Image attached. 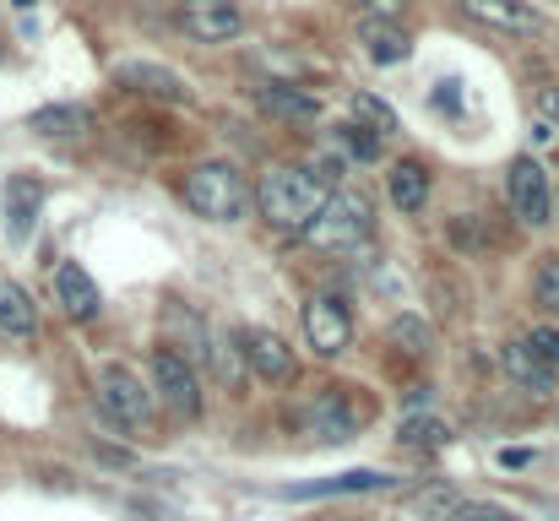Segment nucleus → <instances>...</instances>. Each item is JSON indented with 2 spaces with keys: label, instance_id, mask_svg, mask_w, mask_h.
<instances>
[{
  "label": "nucleus",
  "instance_id": "c85d7f7f",
  "mask_svg": "<svg viewBox=\"0 0 559 521\" xmlns=\"http://www.w3.org/2000/svg\"><path fill=\"white\" fill-rule=\"evenodd\" d=\"M451 521H511L506 506H489V500H462V511Z\"/></svg>",
  "mask_w": 559,
  "mask_h": 521
},
{
  "label": "nucleus",
  "instance_id": "dca6fc26",
  "mask_svg": "<svg viewBox=\"0 0 559 521\" xmlns=\"http://www.w3.org/2000/svg\"><path fill=\"white\" fill-rule=\"evenodd\" d=\"M359 44H365V55H370L374 66H402L413 55V38L396 22H385V16H365L359 22Z\"/></svg>",
  "mask_w": 559,
  "mask_h": 521
},
{
  "label": "nucleus",
  "instance_id": "f8f14e48",
  "mask_svg": "<svg viewBox=\"0 0 559 521\" xmlns=\"http://www.w3.org/2000/svg\"><path fill=\"white\" fill-rule=\"evenodd\" d=\"M38 212H44V185H38V174H11V179H5V239H11V245H27Z\"/></svg>",
  "mask_w": 559,
  "mask_h": 521
},
{
  "label": "nucleus",
  "instance_id": "c9c22d12",
  "mask_svg": "<svg viewBox=\"0 0 559 521\" xmlns=\"http://www.w3.org/2000/svg\"><path fill=\"white\" fill-rule=\"evenodd\" d=\"M511 521H522V517H511Z\"/></svg>",
  "mask_w": 559,
  "mask_h": 521
},
{
  "label": "nucleus",
  "instance_id": "6ab92c4d",
  "mask_svg": "<svg viewBox=\"0 0 559 521\" xmlns=\"http://www.w3.org/2000/svg\"><path fill=\"white\" fill-rule=\"evenodd\" d=\"M0 338H16V343L38 338V310H33L27 288H16V283H0Z\"/></svg>",
  "mask_w": 559,
  "mask_h": 521
},
{
  "label": "nucleus",
  "instance_id": "6e6552de",
  "mask_svg": "<svg viewBox=\"0 0 559 521\" xmlns=\"http://www.w3.org/2000/svg\"><path fill=\"white\" fill-rule=\"evenodd\" d=\"M305 338L310 347L321 353V358H337L348 338H354V310H348V299H337V294H316L310 305H305Z\"/></svg>",
  "mask_w": 559,
  "mask_h": 521
},
{
  "label": "nucleus",
  "instance_id": "ddd939ff",
  "mask_svg": "<svg viewBox=\"0 0 559 521\" xmlns=\"http://www.w3.org/2000/svg\"><path fill=\"white\" fill-rule=\"evenodd\" d=\"M385 489H402L396 473H374V467H354V473H337V478H321V484H294L283 489V500H326V495H385Z\"/></svg>",
  "mask_w": 559,
  "mask_h": 521
},
{
  "label": "nucleus",
  "instance_id": "0eeeda50",
  "mask_svg": "<svg viewBox=\"0 0 559 521\" xmlns=\"http://www.w3.org/2000/svg\"><path fill=\"white\" fill-rule=\"evenodd\" d=\"M506 201H511V212L527 223V228H549V217H555V190H549V174L538 158H516L511 169H506Z\"/></svg>",
  "mask_w": 559,
  "mask_h": 521
},
{
  "label": "nucleus",
  "instance_id": "473e14b6",
  "mask_svg": "<svg viewBox=\"0 0 559 521\" xmlns=\"http://www.w3.org/2000/svg\"><path fill=\"white\" fill-rule=\"evenodd\" d=\"M402 5H407V0H365V11H370V16H385V22H396Z\"/></svg>",
  "mask_w": 559,
  "mask_h": 521
},
{
  "label": "nucleus",
  "instance_id": "39448f33",
  "mask_svg": "<svg viewBox=\"0 0 559 521\" xmlns=\"http://www.w3.org/2000/svg\"><path fill=\"white\" fill-rule=\"evenodd\" d=\"M153 396L175 413V418H186V424H195L201 418V375L190 369V358L180 353V347L158 343L153 347Z\"/></svg>",
  "mask_w": 559,
  "mask_h": 521
},
{
  "label": "nucleus",
  "instance_id": "1a4fd4ad",
  "mask_svg": "<svg viewBox=\"0 0 559 521\" xmlns=\"http://www.w3.org/2000/svg\"><path fill=\"white\" fill-rule=\"evenodd\" d=\"M115 82L120 87H136L142 98H158V104H195L186 76L175 66H158V60H120L115 66Z\"/></svg>",
  "mask_w": 559,
  "mask_h": 521
},
{
  "label": "nucleus",
  "instance_id": "9d476101",
  "mask_svg": "<svg viewBox=\"0 0 559 521\" xmlns=\"http://www.w3.org/2000/svg\"><path fill=\"white\" fill-rule=\"evenodd\" d=\"M239 353H245V364H250L261 380H272V386L299 380V358H294V347L283 343L277 332H266V327H245V332H239Z\"/></svg>",
  "mask_w": 559,
  "mask_h": 521
},
{
  "label": "nucleus",
  "instance_id": "f03ea898",
  "mask_svg": "<svg viewBox=\"0 0 559 521\" xmlns=\"http://www.w3.org/2000/svg\"><path fill=\"white\" fill-rule=\"evenodd\" d=\"M180 196L195 217L206 223H239L250 212V185L234 164H195V169L180 179Z\"/></svg>",
  "mask_w": 559,
  "mask_h": 521
},
{
  "label": "nucleus",
  "instance_id": "c756f323",
  "mask_svg": "<svg viewBox=\"0 0 559 521\" xmlns=\"http://www.w3.org/2000/svg\"><path fill=\"white\" fill-rule=\"evenodd\" d=\"M310 174H316V179H321V185L332 190V185H337V179L348 174V158H343V153H321V158L310 164Z\"/></svg>",
  "mask_w": 559,
  "mask_h": 521
},
{
  "label": "nucleus",
  "instance_id": "5701e85b",
  "mask_svg": "<svg viewBox=\"0 0 559 521\" xmlns=\"http://www.w3.org/2000/svg\"><path fill=\"white\" fill-rule=\"evenodd\" d=\"M451 440H456V429L445 418H429L424 413V418H407L402 424V446H413V451H445Z\"/></svg>",
  "mask_w": 559,
  "mask_h": 521
},
{
  "label": "nucleus",
  "instance_id": "2f4dec72",
  "mask_svg": "<svg viewBox=\"0 0 559 521\" xmlns=\"http://www.w3.org/2000/svg\"><path fill=\"white\" fill-rule=\"evenodd\" d=\"M538 120L559 131V87H544V93H538Z\"/></svg>",
  "mask_w": 559,
  "mask_h": 521
},
{
  "label": "nucleus",
  "instance_id": "2eb2a0df",
  "mask_svg": "<svg viewBox=\"0 0 559 521\" xmlns=\"http://www.w3.org/2000/svg\"><path fill=\"white\" fill-rule=\"evenodd\" d=\"M462 11L489 27H506V33H549V22L527 0H462Z\"/></svg>",
  "mask_w": 559,
  "mask_h": 521
},
{
  "label": "nucleus",
  "instance_id": "aec40b11",
  "mask_svg": "<svg viewBox=\"0 0 559 521\" xmlns=\"http://www.w3.org/2000/svg\"><path fill=\"white\" fill-rule=\"evenodd\" d=\"M27 131H38V137H49V142L82 137V131H87V109H82V104H49V109H33Z\"/></svg>",
  "mask_w": 559,
  "mask_h": 521
},
{
  "label": "nucleus",
  "instance_id": "4468645a",
  "mask_svg": "<svg viewBox=\"0 0 559 521\" xmlns=\"http://www.w3.org/2000/svg\"><path fill=\"white\" fill-rule=\"evenodd\" d=\"M55 299H60V310L71 321H98V310H104V294H98V283L87 277L82 261H60L55 267Z\"/></svg>",
  "mask_w": 559,
  "mask_h": 521
},
{
  "label": "nucleus",
  "instance_id": "bb28decb",
  "mask_svg": "<svg viewBox=\"0 0 559 521\" xmlns=\"http://www.w3.org/2000/svg\"><path fill=\"white\" fill-rule=\"evenodd\" d=\"M527 353H533L544 369H559V327H533V332H527Z\"/></svg>",
  "mask_w": 559,
  "mask_h": 521
},
{
  "label": "nucleus",
  "instance_id": "f704fd0d",
  "mask_svg": "<svg viewBox=\"0 0 559 521\" xmlns=\"http://www.w3.org/2000/svg\"><path fill=\"white\" fill-rule=\"evenodd\" d=\"M11 5H22V11H27V5H33V0H11Z\"/></svg>",
  "mask_w": 559,
  "mask_h": 521
},
{
  "label": "nucleus",
  "instance_id": "a878e982",
  "mask_svg": "<svg viewBox=\"0 0 559 521\" xmlns=\"http://www.w3.org/2000/svg\"><path fill=\"white\" fill-rule=\"evenodd\" d=\"M391 343H402V353H424L429 347V327L418 316H396L391 321Z\"/></svg>",
  "mask_w": 559,
  "mask_h": 521
},
{
  "label": "nucleus",
  "instance_id": "423d86ee",
  "mask_svg": "<svg viewBox=\"0 0 559 521\" xmlns=\"http://www.w3.org/2000/svg\"><path fill=\"white\" fill-rule=\"evenodd\" d=\"M359 407L337 391V386H321L310 402H299V429L310 435V440H321V446H337V440H354L359 435Z\"/></svg>",
  "mask_w": 559,
  "mask_h": 521
},
{
  "label": "nucleus",
  "instance_id": "9b49d317",
  "mask_svg": "<svg viewBox=\"0 0 559 521\" xmlns=\"http://www.w3.org/2000/svg\"><path fill=\"white\" fill-rule=\"evenodd\" d=\"M180 27L195 44H228L245 33V11L234 0H180Z\"/></svg>",
  "mask_w": 559,
  "mask_h": 521
},
{
  "label": "nucleus",
  "instance_id": "20e7f679",
  "mask_svg": "<svg viewBox=\"0 0 559 521\" xmlns=\"http://www.w3.org/2000/svg\"><path fill=\"white\" fill-rule=\"evenodd\" d=\"M98 407H104L109 424H120V429H147L153 413H158V396L136 380L131 364H104V369H98Z\"/></svg>",
  "mask_w": 559,
  "mask_h": 521
},
{
  "label": "nucleus",
  "instance_id": "4be33fe9",
  "mask_svg": "<svg viewBox=\"0 0 559 521\" xmlns=\"http://www.w3.org/2000/svg\"><path fill=\"white\" fill-rule=\"evenodd\" d=\"M456 511H462V489H451V484H424L413 495V517L418 521H451Z\"/></svg>",
  "mask_w": 559,
  "mask_h": 521
},
{
  "label": "nucleus",
  "instance_id": "393cba45",
  "mask_svg": "<svg viewBox=\"0 0 559 521\" xmlns=\"http://www.w3.org/2000/svg\"><path fill=\"white\" fill-rule=\"evenodd\" d=\"M533 305L559 321V256H538V267H533Z\"/></svg>",
  "mask_w": 559,
  "mask_h": 521
},
{
  "label": "nucleus",
  "instance_id": "72a5a7b5",
  "mask_svg": "<svg viewBox=\"0 0 559 521\" xmlns=\"http://www.w3.org/2000/svg\"><path fill=\"white\" fill-rule=\"evenodd\" d=\"M533 451H500V467H527Z\"/></svg>",
  "mask_w": 559,
  "mask_h": 521
},
{
  "label": "nucleus",
  "instance_id": "7ed1b4c3",
  "mask_svg": "<svg viewBox=\"0 0 559 521\" xmlns=\"http://www.w3.org/2000/svg\"><path fill=\"white\" fill-rule=\"evenodd\" d=\"M370 234H374V212H370V196H359V190H332L326 206L316 212V223L305 228V239L316 250H332V256L359 250Z\"/></svg>",
  "mask_w": 559,
  "mask_h": 521
},
{
  "label": "nucleus",
  "instance_id": "a211bd4d",
  "mask_svg": "<svg viewBox=\"0 0 559 521\" xmlns=\"http://www.w3.org/2000/svg\"><path fill=\"white\" fill-rule=\"evenodd\" d=\"M255 104L272 109V115H283V120H299V126H316V120H321V104H316L310 93H299V87H283V82L255 87Z\"/></svg>",
  "mask_w": 559,
  "mask_h": 521
},
{
  "label": "nucleus",
  "instance_id": "f3484780",
  "mask_svg": "<svg viewBox=\"0 0 559 521\" xmlns=\"http://www.w3.org/2000/svg\"><path fill=\"white\" fill-rule=\"evenodd\" d=\"M385 196H391V206H396V212L418 217V212H424V201H429V174H424V164H413V158L391 164V174H385Z\"/></svg>",
  "mask_w": 559,
  "mask_h": 521
},
{
  "label": "nucleus",
  "instance_id": "b1692460",
  "mask_svg": "<svg viewBox=\"0 0 559 521\" xmlns=\"http://www.w3.org/2000/svg\"><path fill=\"white\" fill-rule=\"evenodd\" d=\"M445 239H451L456 256H484V250H489V228H484V217H473V212H456V217L445 223Z\"/></svg>",
  "mask_w": 559,
  "mask_h": 521
},
{
  "label": "nucleus",
  "instance_id": "412c9836",
  "mask_svg": "<svg viewBox=\"0 0 559 521\" xmlns=\"http://www.w3.org/2000/svg\"><path fill=\"white\" fill-rule=\"evenodd\" d=\"M500 364L533 391V396H555V369H544L533 353H527V343H506V353H500Z\"/></svg>",
  "mask_w": 559,
  "mask_h": 521
},
{
  "label": "nucleus",
  "instance_id": "cd10ccee",
  "mask_svg": "<svg viewBox=\"0 0 559 521\" xmlns=\"http://www.w3.org/2000/svg\"><path fill=\"white\" fill-rule=\"evenodd\" d=\"M354 109L370 120L380 137H391V131H396V115H391V104H380V98H370V93H354Z\"/></svg>",
  "mask_w": 559,
  "mask_h": 521
},
{
  "label": "nucleus",
  "instance_id": "7c9ffc66",
  "mask_svg": "<svg viewBox=\"0 0 559 521\" xmlns=\"http://www.w3.org/2000/svg\"><path fill=\"white\" fill-rule=\"evenodd\" d=\"M343 142H348V153H354V158H374V153H380V142L365 137V126H343Z\"/></svg>",
  "mask_w": 559,
  "mask_h": 521
},
{
  "label": "nucleus",
  "instance_id": "f257e3e1",
  "mask_svg": "<svg viewBox=\"0 0 559 521\" xmlns=\"http://www.w3.org/2000/svg\"><path fill=\"white\" fill-rule=\"evenodd\" d=\"M326 185L305 169H294V164H277V169L261 174V185H255V206H261V217L277 228V234H305L310 223H316V212L326 206Z\"/></svg>",
  "mask_w": 559,
  "mask_h": 521
}]
</instances>
